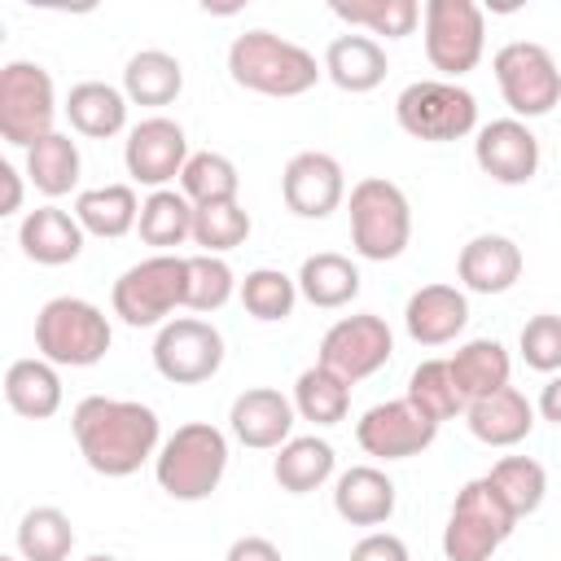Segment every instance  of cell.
<instances>
[{"mask_svg": "<svg viewBox=\"0 0 561 561\" xmlns=\"http://www.w3.org/2000/svg\"><path fill=\"white\" fill-rule=\"evenodd\" d=\"M298 294L311 302V307H346L355 294H359V267L346 259V254H333V250H320V254H307L302 267H298Z\"/></svg>", "mask_w": 561, "mask_h": 561, "instance_id": "obj_29", "label": "cell"}, {"mask_svg": "<svg viewBox=\"0 0 561 561\" xmlns=\"http://www.w3.org/2000/svg\"><path fill=\"white\" fill-rule=\"evenodd\" d=\"M66 118L79 136L88 140H110L127 127V96L114 83L101 79H83L66 92Z\"/></svg>", "mask_w": 561, "mask_h": 561, "instance_id": "obj_24", "label": "cell"}, {"mask_svg": "<svg viewBox=\"0 0 561 561\" xmlns=\"http://www.w3.org/2000/svg\"><path fill=\"white\" fill-rule=\"evenodd\" d=\"M57 88L53 75L35 61H9L0 70V136L13 149H31L53 131Z\"/></svg>", "mask_w": 561, "mask_h": 561, "instance_id": "obj_10", "label": "cell"}, {"mask_svg": "<svg viewBox=\"0 0 561 561\" xmlns=\"http://www.w3.org/2000/svg\"><path fill=\"white\" fill-rule=\"evenodd\" d=\"M0 180H4V202H0V215H18L22 210V175L13 162H0Z\"/></svg>", "mask_w": 561, "mask_h": 561, "instance_id": "obj_46", "label": "cell"}, {"mask_svg": "<svg viewBox=\"0 0 561 561\" xmlns=\"http://www.w3.org/2000/svg\"><path fill=\"white\" fill-rule=\"evenodd\" d=\"M140 241L153 245L158 254H171L175 245H184L193 237V202L180 188H153L140 202V224H136Z\"/></svg>", "mask_w": 561, "mask_h": 561, "instance_id": "obj_32", "label": "cell"}, {"mask_svg": "<svg viewBox=\"0 0 561 561\" xmlns=\"http://www.w3.org/2000/svg\"><path fill=\"white\" fill-rule=\"evenodd\" d=\"M465 421H469V434L486 447H513L522 443L530 430H535V403L517 390V386H504L495 394H482L465 408Z\"/></svg>", "mask_w": 561, "mask_h": 561, "instance_id": "obj_22", "label": "cell"}, {"mask_svg": "<svg viewBox=\"0 0 561 561\" xmlns=\"http://www.w3.org/2000/svg\"><path fill=\"white\" fill-rule=\"evenodd\" d=\"M237 276L224 263V254H188L184 259V307L188 311H219L232 298Z\"/></svg>", "mask_w": 561, "mask_h": 561, "instance_id": "obj_40", "label": "cell"}, {"mask_svg": "<svg viewBox=\"0 0 561 561\" xmlns=\"http://www.w3.org/2000/svg\"><path fill=\"white\" fill-rule=\"evenodd\" d=\"M456 276L473 294H504L522 276V250L504 232H478L456 259Z\"/></svg>", "mask_w": 561, "mask_h": 561, "instance_id": "obj_19", "label": "cell"}, {"mask_svg": "<svg viewBox=\"0 0 561 561\" xmlns=\"http://www.w3.org/2000/svg\"><path fill=\"white\" fill-rule=\"evenodd\" d=\"M188 140H184V127L175 118H140L131 131H127V145H123V162H127V175L136 184H149V188H167L175 175H184V162H188Z\"/></svg>", "mask_w": 561, "mask_h": 561, "instance_id": "obj_14", "label": "cell"}, {"mask_svg": "<svg viewBox=\"0 0 561 561\" xmlns=\"http://www.w3.org/2000/svg\"><path fill=\"white\" fill-rule=\"evenodd\" d=\"M421 22H425V57L447 83H456L482 61L486 18L473 0H425Z\"/></svg>", "mask_w": 561, "mask_h": 561, "instance_id": "obj_8", "label": "cell"}, {"mask_svg": "<svg viewBox=\"0 0 561 561\" xmlns=\"http://www.w3.org/2000/svg\"><path fill=\"white\" fill-rule=\"evenodd\" d=\"M416 412H425L434 425L451 421L465 412V394L456 390V377H451V364L447 359H425L412 368L408 377V394H403Z\"/></svg>", "mask_w": 561, "mask_h": 561, "instance_id": "obj_35", "label": "cell"}, {"mask_svg": "<svg viewBox=\"0 0 561 561\" xmlns=\"http://www.w3.org/2000/svg\"><path fill=\"white\" fill-rule=\"evenodd\" d=\"M18 245L39 267L75 263L83 250V224L61 206H39L18 224Z\"/></svg>", "mask_w": 561, "mask_h": 561, "instance_id": "obj_21", "label": "cell"}, {"mask_svg": "<svg viewBox=\"0 0 561 561\" xmlns=\"http://www.w3.org/2000/svg\"><path fill=\"white\" fill-rule=\"evenodd\" d=\"M280 197L298 219H324L342 206L346 197V175L342 162L333 153L320 149H302L285 162L280 171Z\"/></svg>", "mask_w": 561, "mask_h": 561, "instance_id": "obj_16", "label": "cell"}, {"mask_svg": "<svg viewBox=\"0 0 561 561\" xmlns=\"http://www.w3.org/2000/svg\"><path fill=\"white\" fill-rule=\"evenodd\" d=\"M473 162L495 184H526L539 171V136L522 118H495V123L478 127Z\"/></svg>", "mask_w": 561, "mask_h": 561, "instance_id": "obj_17", "label": "cell"}, {"mask_svg": "<svg viewBox=\"0 0 561 561\" xmlns=\"http://www.w3.org/2000/svg\"><path fill=\"white\" fill-rule=\"evenodd\" d=\"M250 237V215L241 202H215V206H193V241L202 254H228L245 245Z\"/></svg>", "mask_w": 561, "mask_h": 561, "instance_id": "obj_42", "label": "cell"}, {"mask_svg": "<svg viewBox=\"0 0 561 561\" xmlns=\"http://www.w3.org/2000/svg\"><path fill=\"white\" fill-rule=\"evenodd\" d=\"M75 219L83 224V232L92 237H127L140 224V197L131 184H101V188H83L75 197Z\"/></svg>", "mask_w": 561, "mask_h": 561, "instance_id": "obj_27", "label": "cell"}, {"mask_svg": "<svg viewBox=\"0 0 561 561\" xmlns=\"http://www.w3.org/2000/svg\"><path fill=\"white\" fill-rule=\"evenodd\" d=\"M88 561H118V557H101V552H96V557H88Z\"/></svg>", "mask_w": 561, "mask_h": 561, "instance_id": "obj_48", "label": "cell"}, {"mask_svg": "<svg viewBox=\"0 0 561 561\" xmlns=\"http://www.w3.org/2000/svg\"><path fill=\"white\" fill-rule=\"evenodd\" d=\"M333 508L351 526H381L394 513V482L377 465H351L333 482Z\"/></svg>", "mask_w": 561, "mask_h": 561, "instance_id": "obj_23", "label": "cell"}, {"mask_svg": "<svg viewBox=\"0 0 561 561\" xmlns=\"http://www.w3.org/2000/svg\"><path fill=\"white\" fill-rule=\"evenodd\" d=\"M237 188H241V175H237V162L224 158V153H193L184 162V175H180V193L193 202V206H215V202H237Z\"/></svg>", "mask_w": 561, "mask_h": 561, "instance_id": "obj_37", "label": "cell"}, {"mask_svg": "<svg viewBox=\"0 0 561 561\" xmlns=\"http://www.w3.org/2000/svg\"><path fill=\"white\" fill-rule=\"evenodd\" d=\"M517 530V513L500 500L491 478H473L456 491L451 517L443 526V557L447 561H491L495 548Z\"/></svg>", "mask_w": 561, "mask_h": 561, "instance_id": "obj_6", "label": "cell"}, {"mask_svg": "<svg viewBox=\"0 0 561 561\" xmlns=\"http://www.w3.org/2000/svg\"><path fill=\"white\" fill-rule=\"evenodd\" d=\"M0 561H18V557H0Z\"/></svg>", "mask_w": 561, "mask_h": 561, "instance_id": "obj_49", "label": "cell"}, {"mask_svg": "<svg viewBox=\"0 0 561 561\" xmlns=\"http://www.w3.org/2000/svg\"><path fill=\"white\" fill-rule=\"evenodd\" d=\"M228 469V438L210 421H188L180 425L153 456V478L171 500L197 504L206 500Z\"/></svg>", "mask_w": 561, "mask_h": 561, "instance_id": "obj_3", "label": "cell"}, {"mask_svg": "<svg viewBox=\"0 0 561 561\" xmlns=\"http://www.w3.org/2000/svg\"><path fill=\"white\" fill-rule=\"evenodd\" d=\"M219 364H224V337L210 320L180 316V320H167L153 337V368L175 386L210 381Z\"/></svg>", "mask_w": 561, "mask_h": 561, "instance_id": "obj_13", "label": "cell"}, {"mask_svg": "<svg viewBox=\"0 0 561 561\" xmlns=\"http://www.w3.org/2000/svg\"><path fill=\"white\" fill-rule=\"evenodd\" d=\"M491 70L513 118H543L561 105V70L543 44L513 39L491 57Z\"/></svg>", "mask_w": 561, "mask_h": 561, "instance_id": "obj_9", "label": "cell"}, {"mask_svg": "<svg viewBox=\"0 0 561 561\" xmlns=\"http://www.w3.org/2000/svg\"><path fill=\"white\" fill-rule=\"evenodd\" d=\"M394 118L412 140H460L478 127V96L447 79H416L394 96Z\"/></svg>", "mask_w": 561, "mask_h": 561, "instance_id": "obj_7", "label": "cell"}, {"mask_svg": "<svg viewBox=\"0 0 561 561\" xmlns=\"http://www.w3.org/2000/svg\"><path fill=\"white\" fill-rule=\"evenodd\" d=\"M447 364H451L456 390L465 394V408H469L473 399H482V394L504 390V386H508V373H513V359H508V351H504L495 337H473V342H465Z\"/></svg>", "mask_w": 561, "mask_h": 561, "instance_id": "obj_28", "label": "cell"}, {"mask_svg": "<svg viewBox=\"0 0 561 561\" xmlns=\"http://www.w3.org/2000/svg\"><path fill=\"white\" fill-rule=\"evenodd\" d=\"M351 561H412V557H408V543H403L399 535L373 530V535H364V539L351 548Z\"/></svg>", "mask_w": 561, "mask_h": 561, "instance_id": "obj_44", "label": "cell"}, {"mask_svg": "<svg viewBox=\"0 0 561 561\" xmlns=\"http://www.w3.org/2000/svg\"><path fill=\"white\" fill-rule=\"evenodd\" d=\"M184 88V66L162 48H140L123 66V96L131 105H171Z\"/></svg>", "mask_w": 561, "mask_h": 561, "instance_id": "obj_31", "label": "cell"}, {"mask_svg": "<svg viewBox=\"0 0 561 561\" xmlns=\"http://www.w3.org/2000/svg\"><path fill=\"white\" fill-rule=\"evenodd\" d=\"M434 434H438V425L425 412H416L408 399L377 403L355 421L359 447L377 460H412L434 443Z\"/></svg>", "mask_w": 561, "mask_h": 561, "instance_id": "obj_15", "label": "cell"}, {"mask_svg": "<svg viewBox=\"0 0 561 561\" xmlns=\"http://www.w3.org/2000/svg\"><path fill=\"white\" fill-rule=\"evenodd\" d=\"M394 355V333L381 316L359 311V316H342L337 324H329V333L320 337V359L329 373H337L346 386L373 377L377 368H386V359Z\"/></svg>", "mask_w": 561, "mask_h": 561, "instance_id": "obj_12", "label": "cell"}, {"mask_svg": "<svg viewBox=\"0 0 561 561\" xmlns=\"http://www.w3.org/2000/svg\"><path fill=\"white\" fill-rule=\"evenodd\" d=\"M342 22H351V26H364V31H373V35H386V39H403V35H412L416 31V22H421V4L416 0H333L329 4Z\"/></svg>", "mask_w": 561, "mask_h": 561, "instance_id": "obj_39", "label": "cell"}, {"mask_svg": "<svg viewBox=\"0 0 561 561\" xmlns=\"http://www.w3.org/2000/svg\"><path fill=\"white\" fill-rule=\"evenodd\" d=\"M333 447L316 434H302V438H289L285 447H276V460H272V478L280 482V491L289 495H307L316 486H324L333 478Z\"/></svg>", "mask_w": 561, "mask_h": 561, "instance_id": "obj_30", "label": "cell"}, {"mask_svg": "<svg viewBox=\"0 0 561 561\" xmlns=\"http://www.w3.org/2000/svg\"><path fill=\"white\" fill-rule=\"evenodd\" d=\"M114 333L96 302L88 298H48L35 316V351L57 368H92L105 359Z\"/></svg>", "mask_w": 561, "mask_h": 561, "instance_id": "obj_4", "label": "cell"}, {"mask_svg": "<svg viewBox=\"0 0 561 561\" xmlns=\"http://www.w3.org/2000/svg\"><path fill=\"white\" fill-rule=\"evenodd\" d=\"M75 548V526L61 508L53 504H39L22 517L18 526V552L22 561H66Z\"/></svg>", "mask_w": 561, "mask_h": 561, "instance_id": "obj_36", "label": "cell"}, {"mask_svg": "<svg viewBox=\"0 0 561 561\" xmlns=\"http://www.w3.org/2000/svg\"><path fill=\"white\" fill-rule=\"evenodd\" d=\"M110 302H114V316L131 329L162 324L175 307H184V259L180 254H149V259L131 263L114 280Z\"/></svg>", "mask_w": 561, "mask_h": 561, "instance_id": "obj_11", "label": "cell"}, {"mask_svg": "<svg viewBox=\"0 0 561 561\" xmlns=\"http://www.w3.org/2000/svg\"><path fill=\"white\" fill-rule=\"evenodd\" d=\"M228 75L237 88L259 92V96H302L320 83L324 66L294 39L276 31H241L228 44Z\"/></svg>", "mask_w": 561, "mask_h": 561, "instance_id": "obj_2", "label": "cell"}, {"mask_svg": "<svg viewBox=\"0 0 561 561\" xmlns=\"http://www.w3.org/2000/svg\"><path fill=\"white\" fill-rule=\"evenodd\" d=\"M486 478H491V486L500 491V500L517 513V522L530 517V513L543 504V495H548V473H543V465L530 460V456H504V460L491 465Z\"/></svg>", "mask_w": 561, "mask_h": 561, "instance_id": "obj_38", "label": "cell"}, {"mask_svg": "<svg viewBox=\"0 0 561 561\" xmlns=\"http://www.w3.org/2000/svg\"><path fill=\"white\" fill-rule=\"evenodd\" d=\"M386 48L373 35H337L324 48V75L342 88V92H373L386 79Z\"/></svg>", "mask_w": 561, "mask_h": 561, "instance_id": "obj_26", "label": "cell"}, {"mask_svg": "<svg viewBox=\"0 0 561 561\" xmlns=\"http://www.w3.org/2000/svg\"><path fill=\"white\" fill-rule=\"evenodd\" d=\"M79 456L101 478H131L149 456H158V412L136 399L88 394L70 412Z\"/></svg>", "mask_w": 561, "mask_h": 561, "instance_id": "obj_1", "label": "cell"}, {"mask_svg": "<svg viewBox=\"0 0 561 561\" xmlns=\"http://www.w3.org/2000/svg\"><path fill=\"white\" fill-rule=\"evenodd\" d=\"M517 346H522L526 368H535V373H561V316H552V311L530 316L522 324Z\"/></svg>", "mask_w": 561, "mask_h": 561, "instance_id": "obj_43", "label": "cell"}, {"mask_svg": "<svg viewBox=\"0 0 561 561\" xmlns=\"http://www.w3.org/2000/svg\"><path fill=\"white\" fill-rule=\"evenodd\" d=\"M4 403L26 416V421H48L61 408V377L57 364H48L44 355L35 359H13L4 373Z\"/></svg>", "mask_w": 561, "mask_h": 561, "instance_id": "obj_25", "label": "cell"}, {"mask_svg": "<svg viewBox=\"0 0 561 561\" xmlns=\"http://www.w3.org/2000/svg\"><path fill=\"white\" fill-rule=\"evenodd\" d=\"M412 241V206L394 180L368 175L351 188V245L368 263H390Z\"/></svg>", "mask_w": 561, "mask_h": 561, "instance_id": "obj_5", "label": "cell"}, {"mask_svg": "<svg viewBox=\"0 0 561 561\" xmlns=\"http://www.w3.org/2000/svg\"><path fill=\"white\" fill-rule=\"evenodd\" d=\"M79 145L66 131H48L26 149V175L44 197H66L79 184Z\"/></svg>", "mask_w": 561, "mask_h": 561, "instance_id": "obj_33", "label": "cell"}, {"mask_svg": "<svg viewBox=\"0 0 561 561\" xmlns=\"http://www.w3.org/2000/svg\"><path fill=\"white\" fill-rule=\"evenodd\" d=\"M224 561H280V548L263 535H241V539H232Z\"/></svg>", "mask_w": 561, "mask_h": 561, "instance_id": "obj_45", "label": "cell"}, {"mask_svg": "<svg viewBox=\"0 0 561 561\" xmlns=\"http://www.w3.org/2000/svg\"><path fill=\"white\" fill-rule=\"evenodd\" d=\"M535 408H539V416H543V421L561 425V373L539 390V403H535Z\"/></svg>", "mask_w": 561, "mask_h": 561, "instance_id": "obj_47", "label": "cell"}, {"mask_svg": "<svg viewBox=\"0 0 561 561\" xmlns=\"http://www.w3.org/2000/svg\"><path fill=\"white\" fill-rule=\"evenodd\" d=\"M294 399H285L280 390L272 386H254V390H241L228 408V425L237 434V443L254 447V451H272V447H285L289 443V430H294Z\"/></svg>", "mask_w": 561, "mask_h": 561, "instance_id": "obj_18", "label": "cell"}, {"mask_svg": "<svg viewBox=\"0 0 561 561\" xmlns=\"http://www.w3.org/2000/svg\"><path fill=\"white\" fill-rule=\"evenodd\" d=\"M237 294H241V307H245L254 320L276 324V320H285V316L294 311V302H298V280L285 276L280 267H254V272H245V280H241Z\"/></svg>", "mask_w": 561, "mask_h": 561, "instance_id": "obj_41", "label": "cell"}, {"mask_svg": "<svg viewBox=\"0 0 561 561\" xmlns=\"http://www.w3.org/2000/svg\"><path fill=\"white\" fill-rule=\"evenodd\" d=\"M294 412L311 425H337L351 412V386L324 364H311L294 381Z\"/></svg>", "mask_w": 561, "mask_h": 561, "instance_id": "obj_34", "label": "cell"}, {"mask_svg": "<svg viewBox=\"0 0 561 561\" xmlns=\"http://www.w3.org/2000/svg\"><path fill=\"white\" fill-rule=\"evenodd\" d=\"M408 337L421 346H447L469 324V298L456 285H421L403 307Z\"/></svg>", "mask_w": 561, "mask_h": 561, "instance_id": "obj_20", "label": "cell"}]
</instances>
